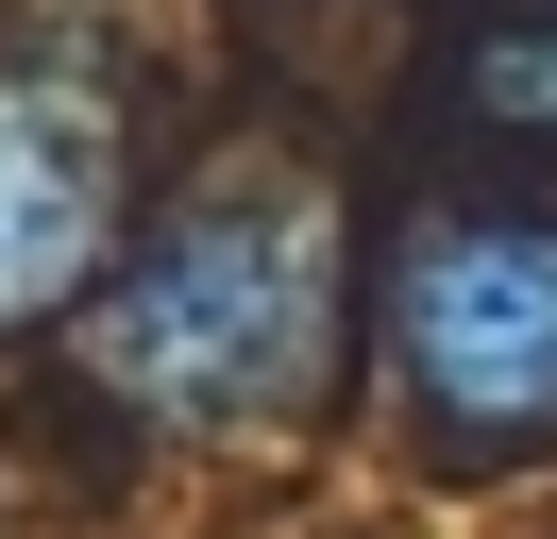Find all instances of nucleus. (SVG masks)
Returning <instances> with one entry per match:
<instances>
[{
  "mask_svg": "<svg viewBox=\"0 0 557 539\" xmlns=\"http://www.w3.org/2000/svg\"><path fill=\"white\" fill-rule=\"evenodd\" d=\"M456 101H473L490 135H557V17H523V34H490V51L456 67Z\"/></svg>",
  "mask_w": 557,
  "mask_h": 539,
  "instance_id": "obj_4",
  "label": "nucleus"
},
{
  "mask_svg": "<svg viewBox=\"0 0 557 539\" xmlns=\"http://www.w3.org/2000/svg\"><path fill=\"white\" fill-rule=\"evenodd\" d=\"M102 220H119V101L51 51H0V337H35L102 270Z\"/></svg>",
  "mask_w": 557,
  "mask_h": 539,
  "instance_id": "obj_3",
  "label": "nucleus"
},
{
  "mask_svg": "<svg viewBox=\"0 0 557 539\" xmlns=\"http://www.w3.org/2000/svg\"><path fill=\"white\" fill-rule=\"evenodd\" d=\"M321 337H338V236L287 186H220L85 303V371H102L136 422L170 438H253L321 388Z\"/></svg>",
  "mask_w": 557,
  "mask_h": 539,
  "instance_id": "obj_1",
  "label": "nucleus"
},
{
  "mask_svg": "<svg viewBox=\"0 0 557 539\" xmlns=\"http://www.w3.org/2000/svg\"><path fill=\"white\" fill-rule=\"evenodd\" d=\"M388 371L422 438L456 455H541L557 438V220H422L388 270Z\"/></svg>",
  "mask_w": 557,
  "mask_h": 539,
  "instance_id": "obj_2",
  "label": "nucleus"
}]
</instances>
